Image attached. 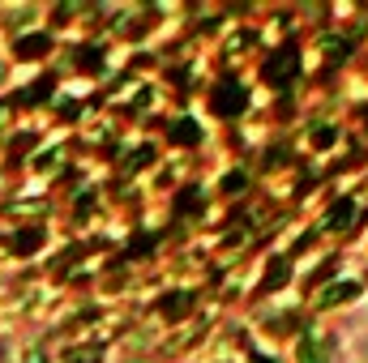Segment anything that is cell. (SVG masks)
Listing matches in <instances>:
<instances>
[{
	"instance_id": "6da1fadb",
	"label": "cell",
	"mask_w": 368,
	"mask_h": 363,
	"mask_svg": "<svg viewBox=\"0 0 368 363\" xmlns=\"http://www.w3.org/2000/svg\"><path fill=\"white\" fill-rule=\"evenodd\" d=\"M214 98H219V111H223V116H232V111H240L244 90H240V86H232V81H223V86L214 90Z\"/></svg>"
},
{
	"instance_id": "7a4b0ae2",
	"label": "cell",
	"mask_w": 368,
	"mask_h": 363,
	"mask_svg": "<svg viewBox=\"0 0 368 363\" xmlns=\"http://www.w3.org/2000/svg\"><path fill=\"white\" fill-rule=\"evenodd\" d=\"M292 60H296V51H292V47H283V56H279V60H274V64H270V68H266V77H270V81H279V86H283V81H287V77H292Z\"/></svg>"
},
{
	"instance_id": "3957f363",
	"label": "cell",
	"mask_w": 368,
	"mask_h": 363,
	"mask_svg": "<svg viewBox=\"0 0 368 363\" xmlns=\"http://www.w3.org/2000/svg\"><path fill=\"white\" fill-rule=\"evenodd\" d=\"M300 363H326V347L317 338H304L300 342Z\"/></svg>"
},
{
	"instance_id": "277c9868",
	"label": "cell",
	"mask_w": 368,
	"mask_h": 363,
	"mask_svg": "<svg viewBox=\"0 0 368 363\" xmlns=\"http://www.w3.org/2000/svg\"><path fill=\"white\" fill-rule=\"evenodd\" d=\"M352 295H356V287H352V282H347V287H330V291L322 295V304H334V300H352Z\"/></svg>"
},
{
	"instance_id": "5b68a950",
	"label": "cell",
	"mask_w": 368,
	"mask_h": 363,
	"mask_svg": "<svg viewBox=\"0 0 368 363\" xmlns=\"http://www.w3.org/2000/svg\"><path fill=\"white\" fill-rule=\"evenodd\" d=\"M330 223H334V227H347V223H352V205L343 201V210H334V214H330Z\"/></svg>"
}]
</instances>
